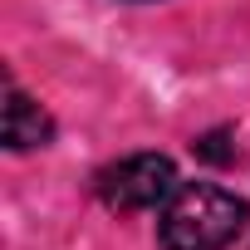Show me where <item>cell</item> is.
Instances as JSON below:
<instances>
[{
    "label": "cell",
    "mask_w": 250,
    "mask_h": 250,
    "mask_svg": "<svg viewBox=\"0 0 250 250\" xmlns=\"http://www.w3.org/2000/svg\"><path fill=\"white\" fill-rule=\"evenodd\" d=\"M49 138H54L49 113H44L30 93H20V88L10 83V93H5V147H10V152H30V147H44Z\"/></svg>",
    "instance_id": "3957f363"
},
{
    "label": "cell",
    "mask_w": 250,
    "mask_h": 250,
    "mask_svg": "<svg viewBox=\"0 0 250 250\" xmlns=\"http://www.w3.org/2000/svg\"><path fill=\"white\" fill-rule=\"evenodd\" d=\"M177 167L162 152H133V157H118L93 177V191L108 211H152L167 206L177 196Z\"/></svg>",
    "instance_id": "7a4b0ae2"
},
{
    "label": "cell",
    "mask_w": 250,
    "mask_h": 250,
    "mask_svg": "<svg viewBox=\"0 0 250 250\" xmlns=\"http://www.w3.org/2000/svg\"><path fill=\"white\" fill-rule=\"evenodd\" d=\"M250 221V201L216 182H182L157 216L162 250H226Z\"/></svg>",
    "instance_id": "6da1fadb"
},
{
    "label": "cell",
    "mask_w": 250,
    "mask_h": 250,
    "mask_svg": "<svg viewBox=\"0 0 250 250\" xmlns=\"http://www.w3.org/2000/svg\"><path fill=\"white\" fill-rule=\"evenodd\" d=\"M221 143H226V133H206V138L196 143V152H201V157H211V162H230V157H235V147H221Z\"/></svg>",
    "instance_id": "277c9868"
}]
</instances>
